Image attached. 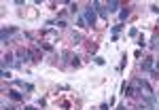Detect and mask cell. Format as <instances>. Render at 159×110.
<instances>
[{
  "label": "cell",
  "mask_w": 159,
  "mask_h": 110,
  "mask_svg": "<svg viewBox=\"0 0 159 110\" xmlns=\"http://www.w3.org/2000/svg\"><path fill=\"white\" fill-rule=\"evenodd\" d=\"M9 98H11V99H21L24 95H21L19 91H15V89H13V91H9Z\"/></svg>",
  "instance_id": "cell-6"
},
{
  "label": "cell",
  "mask_w": 159,
  "mask_h": 110,
  "mask_svg": "<svg viewBox=\"0 0 159 110\" xmlns=\"http://www.w3.org/2000/svg\"><path fill=\"white\" fill-rule=\"evenodd\" d=\"M70 64H72L74 68H79V66H81V59H79V57H72V59H70Z\"/></svg>",
  "instance_id": "cell-8"
},
{
  "label": "cell",
  "mask_w": 159,
  "mask_h": 110,
  "mask_svg": "<svg viewBox=\"0 0 159 110\" xmlns=\"http://www.w3.org/2000/svg\"><path fill=\"white\" fill-rule=\"evenodd\" d=\"M25 110H38V108H25Z\"/></svg>",
  "instance_id": "cell-14"
},
{
  "label": "cell",
  "mask_w": 159,
  "mask_h": 110,
  "mask_svg": "<svg viewBox=\"0 0 159 110\" xmlns=\"http://www.w3.org/2000/svg\"><path fill=\"white\" fill-rule=\"evenodd\" d=\"M40 47H43L45 51H53V47H51V45H47V42H45V45H40Z\"/></svg>",
  "instance_id": "cell-12"
},
{
  "label": "cell",
  "mask_w": 159,
  "mask_h": 110,
  "mask_svg": "<svg viewBox=\"0 0 159 110\" xmlns=\"http://www.w3.org/2000/svg\"><path fill=\"white\" fill-rule=\"evenodd\" d=\"M155 70H159V61H157V64H155Z\"/></svg>",
  "instance_id": "cell-13"
},
{
  "label": "cell",
  "mask_w": 159,
  "mask_h": 110,
  "mask_svg": "<svg viewBox=\"0 0 159 110\" xmlns=\"http://www.w3.org/2000/svg\"><path fill=\"white\" fill-rule=\"evenodd\" d=\"M121 28H123L121 24H119V25H115V28H112V36H117V34H119V30H121Z\"/></svg>",
  "instance_id": "cell-10"
},
{
  "label": "cell",
  "mask_w": 159,
  "mask_h": 110,
  "mask_svg": "<svg viewBox=\"0 0 159 110\" xmlns=\"http://www.w3.org/2000/svg\"><path fill=\"white\" fill-rule=\"evenodd\" d=\"M119 7H121V4H119V2H117V0H110L108 4H106V9H108V13L117 11V9H119Z\"/></svg>",
  "instance_id": "cell-4"
},
{
  "label": "cell",
  "mask_w": 159,
  "mask_h": 110,
  "mask_svg": "<svg viewBox=\"0 0 159 110\" xmlns=\"http://www.w3.org/2000/svg\"><path fill=\"white\" fill-rule=\"evenodd\" d=\"M127 17H129V9H123V11L119 13V19H121V21H125Z\"/></svg>",
  "instance_id": "cell-7"
},
{
  "label": "cell",
  "mask_w": 159,
  "mask_h": 110,
  "mask_svg": "<svg viewBox=\"0 0 159 110\" xmlns=\"http://www.w3.org/2000/svg\"><path fill=\"white\" fill-rule=\"evenodd\" d=\"M83 19H85L87 25H91V28H93V24H96V9H93L91 4H89L85 11H83Z\"/></svg>",
  "instance_id": "cell-1"
},
{
  "label": "cell",
  "mask_w": 159,
  "mask_h": 110,
  "mask_svg": "<svg viewBox=\"0 0 159 110\" xmlns=\"http://www.w3.org/2000/svg\"><path fill=\"white\" fill-rule=\"evenodd\" d=\"M2 78L9 81V78H11V72H9V70H2Z\"/></svg>",
  "instance_id": "cell-11"
},
{
  "label": "cell",
  "mask_w": 159,
  "mask_h": 110,
  "mask_svg": "<svg viewBox=\"0 0 159 110\" xmlns=\"http://www.w3.org/2000/svg\"><path fill=\"white\" fill-rule=\"evenodd\" d=\"M93 64H96V66H104V64H106V61L102 59V57H96V59H93Z\"/></svg>",
  "instance_id": "cell-9"
},
{
  "label": "cell",
  "mask_w": 159,
  "mask_h": 110,
  "mask_svg": "<svg viewBox=\"0 0 159 110\" xmlns=\"http://www.w3.org/2000/svg\"><path fill=\"white\" fill-rule=\"evenodd\" d=\"M151 68H153V59L148 57V59L142 61V70H151Z\"/></svg>",
  "instance_id": "cell-5"
},
{
  "label": "cell",
  "mask_w": 159,
  "mask_h": 110,
  "mask_svg": "<svg viewBox=\"0 0 159 110\" xmlns=\"http://www.w3.org/2000/svg\"><path fill=\"white\" fill-rule=\"evenodd\" d=\"M15 32H17L15 28H4V30H2V40H7V38L11 36V34H15Z\"/></svg>",
  "instance_id": "cell-3"
},
{
  "label": "cell",
  "mask_w": 159,
  "mask_h": 110,
  "mask_svg": "<svg viewBox=\"0 0 159 110\" xmlns=\"http://www.w3.org/2000/svg\"><path fill=\"white\" fill-rule=\"evenodd\" d=\"M91 7H93V9H96V11H98V15L100 17H102V19H108V9H106V4H100V2H91Z\"/></svg>",
  "instance_id": "cell-2"
}]
</instances>
